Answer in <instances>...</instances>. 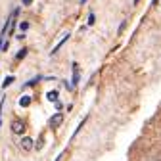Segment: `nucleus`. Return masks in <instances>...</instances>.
<instances>
[{"label":"nucleus","mask_w":161,"mask_h":161,"mask_svg":"<svg viewBox=\"0 0 161 161\" xmlns=\"http://www.w3.org/2000/svg\"><path fill=\"white\" fill-rule=\"evenodd\" d=\"M12 132L23 136V132H25V121H21V119H14V121H12Z\"/></svg>","instance_id":"nucleus-1"},{"label":"nucleus","mask_w":161,"mask_h":161,"mask_svg":"<svg viewBox=\"0 0 161 161\" xmlns=\"http://www.w3.org/2000/svg\"><path fill=\"white\" fill-rule=\"evenodd\" d=\"M62 123H64V113H59V111H58L56 115H52V117H50V127H52V129L59 127Z\"/></svg>","instance_id":"nucleus-2"},{"label":"nucleus","mask_w":161,"mask_h":161,"mask_svg":"<svg viewBox=\"0 0 161 161\" xmlns=\"http://www.w3.org/2000/svg\"><path fill=\"white\" fill-rule=\"evenodd\" d=\"M21 148H23L25 152H31V150L35 148V142H33L31 136H23V138H21Z\"/></svg>","instance_id":"nucleus-3"},{"label":"nucleus","mask_w":161,"mask_h":161,"mask_svg":"<svg viewBox=\"0 0 161 161\" xmlns=\"http://www.w3.org/2000/svg\"><path fill=\"white\" fill-rule=\"evenodd\" d=\"M69 36H71V35L67 33V35H65V36H64L62 40H59V42H58V44H56V46H54V48L50 50V56H54V54H58V52H59V48H62V46H64V44L67 42V40H69Z\"/></svg>","instance_id":"nucleus-4"},{"label":"nucleus","mask_w":161,"mask_h":161,"mask_svg":"<svg viewBox=\"0 0 161 161\" xmlns=\"http://www.w3.org/2000/svg\"><path fill=\"white\" fill-rule=\"evenodd\" d=\"M80 80V75H79V65L73 64V79H71V86H77Z\"/></svg>","instance_id":"nucleus-5"},{"label":"nucleus","mask_w":161,"mask_h":161,"mask_svg":"<svg viewBox=\"0 0 161 161\" xmlns=\"http://www.w3.org/2000/svg\"><path fill=\"white\" fill-rule=\"evenodd\" d=\"M31 102H33L31 96H21V98H19V106H21V108H29Z\"/></svg>","instance_id":"nucleus-6"},{"label":"nucleus","mask_w":161,"mask_h":161,"mask_svg":"<svg viewBox=\"0 0 161 161\" xmlns=\"http://www.w3.org/2000/svg\"><path fill=\"white\" fill-rule=\"evenodd\" d=\"M46 98L50 100V102H58V100H59V92L58 90H48L46 92Z\"/></svg>","instance_id":"nucleus-7"},{"label":"nucleus","mask_w":161,"mask_h":161,"mask_svg":"<svg viewBox=\"0 0 161 161\" xmlns=\"http://www.w3.org/2000/svg\"><path fill=\"white\" fill-rule=\"evenodd\" d=\"M14 80H15V77H14V75H8V77L2 80V88H8V86L14 83Z\"/></svg>","instance_id":"nucleus-8"},{"label":"nucleus","mask_w":161,"mask_h":161,"mask_svg":"<svg viewBox=\"0 0 161 161\" xmlns=\"http://www.w3.org/2000/svg\"><path fill=\"white\" fill-rule=\"evenodd\" d=\"M27 52H29V50H27V48H25V46H23V48H21V50H19V52H17V54H15V59H17V62H19V59H23V58H25V56H27Z\"/></svg>","instance_id":"nucleus-9"},{"label":"nucleus","mask_w":161,"mask_h":161,"mask_svg":"<svg viewBox=\"0 0 161 161\" xmlns=\"http://www.w3.org/2000/svg\"><path fill=\"white\" fill-rule=\"evenodd\" d=\"M42 79H44L42 75H38V77H35L33 80H29V83H25V86H35V85H36V83H40V80H42Z\"/></svg>","instance_id":"nucleus-10"},{"label":"nucleus","mask_w":161,"mask_h":161,"mask_svg":"<svg viewBox=\"0 0 161 161\" xmlns=\"http://www.w3.org/2000/svg\"><path fill=\"white\" fill-rule=\"evenodd\" d=\"M29 29V21H21V23H19V31H21V33H25Z\"/></svg>","instance_id":"nucleus-11"},{"label":"nucleus","mask_w":161,"mask_h":161,"mask_svg":"<svg viewBox=\"0 0 161 161\" xmlns=\"http://www.w3.org/2000/svg\"><path fill=\"white\" fill-rule=\"evenodd\" d=\"M42 146H44V138L40 136V140H38V142L35 144V148H36V150H40V148H42Z\"/></svg>","instance_id":"nucleus-12"},{"label":"nucleus","mask_w":161,"mask_h":161,"mask_svg":"<svg viewBox=\"0 0 161 161\" xmlns=\"http://www.w3.org/2000/svg\"><path fill=\"white\" fill-rule=\"evenodd\" d=\"M2 108H4V98L0 100V125H2Z\"/></svg>","instance_id":"nucleus-13"},{"label":"nucleus","mask_w":161,"mask_h":161,"mask_svg":"<svg viewBox=\"0 0 161 161\" xmlns=\"http://www.w3.org/2000/svg\"><path fill=\"white\" fill-rule=\"evenodd\" d=\"M94 21H96V15L90 14V15H88V25H94Z\"/></svg>","instance_id":"nucleus-14"},{"label":"nucleus","mask_w":161,"mask_h":161,"mask_svg":"<svg viewBox=\"0 0 161 161\" xmlns=\"http://www.w3.org/2000/svg\"><path fill=\"white\" fill-rule=\"evenodd\" d=\"M31 2H33V0H23V6H29Z\"/></svg>","instance_id":"nucleus-15"},{"label":"nucleus","mask_w":161,"mask_h":161,"mask_svg":"<svg viewBox=\"0 0 161 161\" xmlns=\"http://www.w3.org/2000/svg\"><path fill=\"white\" fill-rule=\"evenodd\" d=\"M56 161H62V153H59V155H58V157H56Z\"/></svg>","instance_id":"nucleus-16"},{"label":"nucleus","mask_w":161,"mask_h":161,"mask_svg":"<svg viewBox=\"0 0 161 161\" xmlns=\"http://www.w3.org/2000/svg\"><path fill=\"white\" fill-rule=\"evenodd\" d=\"M157 2H159V0H152V4H157Z\"/></svg>","instance_id":"nucleus-17"},{"label":"nucleus","mask_w":161,"mask_h":161,"mask_svg":"<svg viewBox=\"0 0 161 161\" xmlns=\"http://www.w3.org/2000/svg\"><path fill=\"white\" fill-rule=\"evenodd\" d=\"M132 2H134V4H138V2H140V0H132Z\"/></svg>","instance_id":"nucleus-18"},{"label":"nucleus","mask_w":161,"mask_h":161,"mask_svg":"<svg viewBox=\"0 0 161 161\" xmlns=\"http://www.w3.org/2000/svg\"><path fill=\"white\" fill-rule=\"evenodd\" d=\"M85 2H86V0H80V4H85Z\"/></svg>","instance_id":"nucleus-19"}]
</instances>
